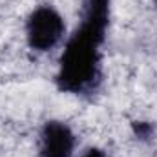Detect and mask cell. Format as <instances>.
<instances>
[{"label":"cell","instance_id":"6da1fadb","mask_svg":"<svg viewBox=\"0 0 157 157\" xmlns=\"http://www.w3.org/2000/svg\"><path fill=\"white\" fill-rule=\"evenodd\" d=\"M106 39V28L80 20L68 39L60 55L57 86L62 91L84 95L97 90L101 82V46Z\"/></svg>","mask_w":157,"mask_h":157},{"label":"cell","instance_id":"7a4b0ae2","mask_svg":"<svg viewBox=\"0 0 157 157\" xmlns=\"http://www.w3.org/2000/svg\"><path fill=\"white\" fill-rule=\"evenodd\" d=\"M66 24L57 9L51 6L37 7L26 22V39L31 49L49 51L64 39Z\"/></svg>","mask_w":157,"mask_h":157},{"label":"cell","instance_id":"3957f363","mask_svg":"<svg viewBox=\"0 0 157 157\" xmlns=\"http://www.w3.org/2000/svg\"><path fill=\"white\" fill-rule=\"evenodd\" d=\"M75 150V135L68 124L49 121L40 133L39 157H71Z\"/></svg>","mask_w":157,"mask_h":157},{"label":"cell","instance_id":"277c9868","mask_svg":"<svg viewBox=\"0 0 157 157\" xmlns=\"http://www.w3.org/2000/svg\"><path fill=\"white\" fill-rule=\"evenodd\" d=\"M133 130H135V135H137L139 139H148V137L152 135V132H154L148 122H135V124H133Z\"/></svg>","mask_w":157,"mask_h":157},{"label":"cell","instance_id":"5b68a950","mask_svg":"<svg viewBox=\"0 0 157 157\" xmlns=\"http://www.w3.org/2000/svg\"><path fill=\"white\" fill-rule=\"evenodd\" d=\"M80 157H108V155L102 150H99V148H90V150H86Z\"/></svg>","mask_w":157,"mask_h":157},{"label":"cell","instance_id":"8992f818","mask_svg":"<svg viewBox=\"0 0 157 157\" xmlns=\"http://www.w3.org/2000/svg\"><path fill=\"white\" fill-rule=\"evenodd\" d=\"M155 4H157V0H155Z\"/></svg>","mask_w":157,"mask_h":157}]
</instances>
